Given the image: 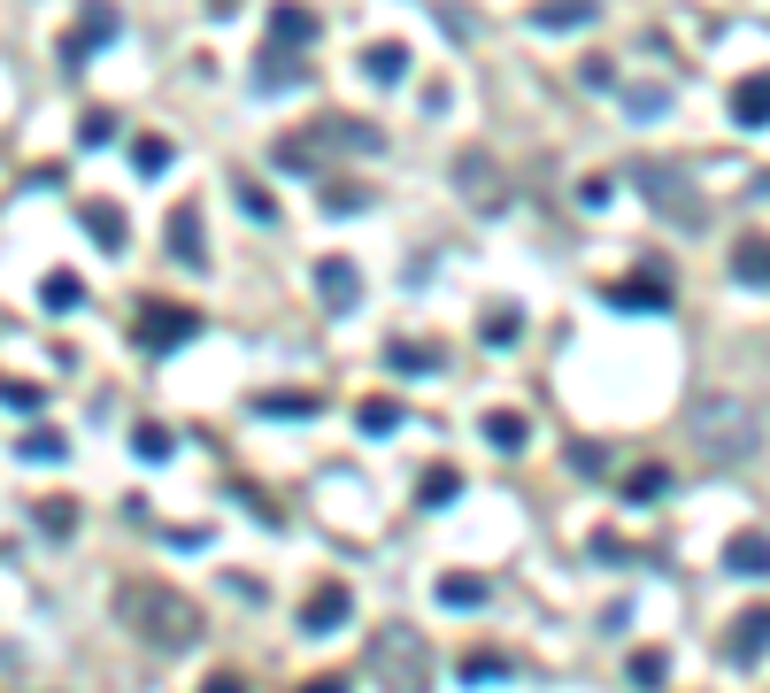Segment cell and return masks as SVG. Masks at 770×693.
Masks as SVG:
<instances>
[{
	"label": "cell",
	"instance_id": "f546056e",
	"mask_svg": "<svg viewBox=\"0 0 770 693\" xmlns=\"http://www.w3.org/2000/svg\"><path fill=\"white\" fill-rule=\"evenodd\" d=\"M509 671H516L509 655H493V648H478V655L462 663V686H485V679H509Z\"/></svg>",
	"mask_w": 770,
	"mask_h": 693
},
{
	"label": "cell",
	"instance_id": "603a6c76",
	"mask_svg": "<svg viewBox=\"0 0 770 693\" xmlns=\"http://www.w3.org/2000/svg\"><path fill=\"white\" fill-rule=\"evenodd\" d=\"M355 424H362V439H386V432H401V401H386V393H370V401L355 408Z\"/></svg>",
	"mask_w": 770,
	"mask_h": 693
},
{
	"label": "cell",
	"instance_id": "f1b7e54d",
	"mask_svg": "<svg viewBox=\"0 0 770 693\" xmlns=\"http://www.w3.org/2000/svg\"><path fill=\"white\" fill-rule=\"evenodd\" d=\"M232 193H239V208H247L255 224H278V200H270V185H255V177H239Z\"/></svg>",
	"mask_w": 770,
	"mask_h": 693
},
{
	"label": "cell",
	"instance_id": "7402d4cb",
	"mask_svg": "<svg viewBox=\"0 0 770 693\" xmlns=\"http://www.w3.org/2000/svg\"><path fill=\"white\" fill-rule=\"evenodd\" d=\"M85 231H93V247H109V255H124V216H116L109 200H85Z\"/></svg>",
	"mask_w": 770,
	"mask_h": 693
},
{
	"label": "cell",
	"instance_id": "6da1fadb",
	"mask_svg": "<svg viewBox=\"0 0 770 693\" xmlns=\"http://www.w3.org/2000/svg\"><path fill=\"white\" fill-rule=\"evenodd\" d=\"M686 439H694V455H701V463L740 470V463H756V455H763V416H756L748 401L709 393V401H694V408H686Z\"/></svg>",
	"mask_w": 770,
	"mask_h": 693
},
{
	"label": "cell",
	"instance_id": "ba28073f",
	"mask_svg": "<svg viewBox=\"0 0 770 693\" xmlns=\"http://www.w3.org/2000/svg\"><path fill=\"white\" fill-rule=\"evenodd\" d=\"M201 332V317L193 309H170V301H154V309H140V346L147 354H170V346H185Z\"/></svg>",
	"mask_w": 770,
	"mask_h": 693
},
{
	"label": "cell",
	"instance_id": "484cf974",
	"mask_svg": "<svg viewBox=\"0 0 770 693\" xmlns=\"http://www.w3.org/2000/svg\"><path fill=\"white\" fill-rule=\"evenodd\" d=\"M16 455H23V463H62V455H70V439H62V432H47V424H31V432L16 439Z\"/></svg>",
	"mask_w": 770,
	"mask_h": 693
},
{
	"label": "cell",
	"instance_id": "7a4b0ae2",
	"mask_svg": "<svg viewBox=\"0 0 770 693\" xmlns=\"http://www.w3.org/2000/svg\"><path fill=\"white\" fill-rule=\"evenodd\" d=\"M116 617H124V632H140L147 648H193V640H201V609H193L177 586H162V578L116 586Z\"/></svg>",
	"mask_w": 770,
	"mask_h": 693
},
{
	"label": "cell",
	"instance_id": "e0dca14e",
	"mask_svg": "<svg viewBox=\"0 0 770 693\" xmlns=\"http://www.w3.org/2000/svg\"><path fill=\"white\" fill-rule=\"evenodd\" d=\"M594 15H602V0H540V8H532L540 31H578V23H594Z\"/></svg>",
	"mask_w": 770,
	"mask_h": 693
},
{
	"label": "cell",
	"instance_id": "4dcf8cb0",
	"mask_svg": "<svg viewBox=\"0 0 770 693\" xmlns=\"http://www.w3.org/2000/svg\"><path fill=\"white\" fill-rule=\"evenodd\" d=\"M255 408H263V416H286V424H294V416H316V393H263Z\"/></svg>",
	"mask_w": 770,
	"mask_h": 693
},
{
	"label": "cell",
	"instance_id": "ab89813d",
	"mask_svg": "<svg viewBox=\"0 0 770 693\" xmlns=\"http://www.w3.org/2000/svg\"><path fill=\"white\" fill-rule=\"evenodd\" d=\"M571 463H578V478H609V470H602V463H609V455H602V447H594V439H578V447H571Z\"/></svg>",
	"mask_w": 770,
	"mask_h": 693
},
{
	"label": "cell",
	"instance_id": "ac0fdd59",
	"mask_svg": "<svg viewBox=\"0 0 770 693\" xmlns=\"http://www.w3.org/2000/svg\"><path fill=\"white\" fill-rule=\"evenodd\" d=\"M440 601H448V609H485V601H493V578H478V570H448V578H440Z\"/></svg>",
	"mask_w": 770,
	"mask_h": 693
},
{
	"label": "cell",
	"instance_id": "277c9868",
	"mask_svg": "<svg viewBox=\"0 0 770 693\" xmlns=\"http://www.w3.org/2000/svg\"><path fill=\"white\" fill-rule=\"evenodd\" d=\"M370 679L386 693H432V655H424L417 624H386L370 640Z\"/></svg>",
	"mask_w": 770,
	"mask_h": 693
},
{
	"label": "cell",
	"instance_id": "4316f807",
	"mask_svg": "<svg viewBox=\"0 0 770 693\" xmlns=\"http://www.w3.org/2000/svg\"><path fill=\"white\" fill-rule=\"evenodd\" d=\"M255 77H263V85H294V77H308V70L294 62V46H263V62H255Z\"/></svg>",
	"mask_w": 770,
	"mask_h": 693
},
{
	"label": "cell",
	"instance_id": "5b68a950",
	"mask_svg": "<svg viewBox=\"0 0 770 693\" xmlns=\"http://www.w3.org/2000/svg\"><path fill=\"white\" fill-rule=\"evenodd\" d=\"M632 185L655 200V216H670L678 231H701L709 224V200H701V185L686 170H670V163H632Z\"/></svg>",
	"mask_w": 770,
	"mask_h": 693
},
{
	"label": "cell",
	"instance_id": "9a60e30c",
	"mask_svg": "<svg viewBox=\"0 0 770 693\" xmlns=\"http://www.w3.org/2000/svg\"><path fill=\"white\" fill-rule=\"evenodd\" d=\"M170 255L177 262H208V239H201V208H170Z\"/></svg>",
	"mask_w": 770,
	"mask_h": 693
},
{
	"label": "cell",
	"instance_id": "3957f363",
	"mask_svg": "<svg viewBox=\"0 0 770 693\" xmlns=\"http://www.w3.org/2000/svg\"><path fill=\"white\" fill-rule=\"evenodd\" d=\"M324 147H339V155H378V147H386V132H378V124H362V116H316L308 132H294V139L278 147V170L316 177V170H324Z\"/></svg>",
	"mask_w": 770,
	"mask_h": 693
},
{
	"label": "cell",
	"instance_id": "44dd1931",
	"mask_svg": "<svg viewBox=\"0 0 770 693\" xmlns=\"http://www.w3.org/2000/svg\"><path fill=\"white\" fill-rule=\"evenodd\" d=\"M478 432H485V447H501V455H516V447H524V439H532V424H524V416H516V408H493V416H485V424H478Z\"/></svg>",
	"mask_w": 770,
	"mask_h": 693
},
{
	"label": "cell",
	"instance_id": "d4e9b609",
	"mask_svg": "<svg viewBox=\"0 0 770 693\" xmlns=\"http://www.w3.org/2000/svg\"><path fill=\"white\" fill-rule=\"evenodd\" d=\"M455 494H462V470H448V463H432V470L417 478V501H424V509H448Z\"/></svg>",
	"mask_w": 770,
	"mask_h": 693
},
{
	"label": "cell",
	"instance_id": "7c38bea8",
	"mask_svg": "<svg viewBox=\"0 0 770 693\" xmlns=\"http://www.w3.org/2000/svg\"><path fill=\"white\" fill-rule=\"evenodd\" d=\"M732 124H740V132H763V124H770V70L732 85Z\"/></svg>",
	"mask_w": 770,
	"mask_h": 693
},
{
	"label": "cell",
	"instance_id": "60d3db41",
	"mask_svg": "<svg viewBox=\"0 0 770 693\" xmlns=\"http://www.w3.org/2000/svg\"><path fill=\"white\" fill-rule=\"evenodd\" d=\"M109 132H116V116H101V108H93V116H85V132H78V139H85V147H101V139H109Z\"/></svg>",
	"mask_w": 770,
	"mask_h": 693
},
{
	"label": "cell",
	"instance_id": "f35d334b",
	"mask_svg": "<svg viewBox=\"0 0 770 693\" xmlns=\"http://www.w3.org/2000/svg\"><path fill=\"white\" fill-rule=\"evenodd\" d=\"M0 401H8V408H23V416H31V408H39V385H23V377H0Z\"/></svg>",
	"mask_w": 770,
	"mask_h": 693
},
{
	"label": "cell",
	"instance_id": "d590c367",
	"mask_svg": "<svg viewBox=\"0 0 770 693\" xmlns=\"http://www.w3.org/2000/svg\"><path fill=\"white\" fill-rule=\"evenodd\" d=\"M132 163H140L147 177H162V170H170V139H140V147H132Z\"/></svg>",
	"mask_w": 770,
	"mask_h": 693
},
{
	"label": "cell",
	"instance_id": "2e32d148",
	"mask_svg": "<svg viewBox=\"0 0 770 693\" xmlns=\"http://www.w3.org/2000/svg\"><path fill=\"white\" fill-rule=\"evenodd\" d=\"M732 278H740V286H756V293H770V239H763V231H748V239L732 247Z\"/></svg>",
	"mask_w": 770,
	"mask_h": 693
},
{
	"label": "cell",
	"instance_id": "836d02e7",
	"mask_svg": "<svg viewBox=\"0 0 770 693\" xmlns=\"http://www.w3.org/2000/svg\"><path fill=\"white\" fill-rule=\"evenodd\" d=\"M770 640V609H756V617H748V624H740V632H732V655H740V663H748V655H756V648H763Z\"/></svg>",
	"mask_w": 770,
	"mask_h": 693
},
{
	"label": "cell",
	"instance_id": "52a82bcc",
	"mask_svg": "<svg viewBox=\"0 0 770 693\" xmlns=\"http://www.w3.org/2000/svg\"><path fill=\"white\" fill-rule=\"evenodd\" d=\"M116 23H124V15H116V0H85L78 31L62 39V70H85V62H93V46H109V39H116Z\"/></svg>",
	"mask_w": 770,
	"mask_h": 693
},
{
	"label": "cell",
	"instance_id": "30bf717a",
	"mask_svg": "<svg viewBox=\"0 0 770 693\" xmlns=\"http://www.w3.org/2000/svg\"><path fill=\"white\" fill-rule=\"evenodd\" d=\"M355 286H362V278H355V262H347V255H324V262H316V293H324V309H331V317H347V309H355Z\"/></svg>",
	"mask_w": 770,
	"mask_h": 693
},
{
	"label": "cell",
	"instance_id": "9c48e42d",
	"mask_svg": "<svg viewBox=\"0 0 770 693\" xmlns=\"http://www.w3.org/2000/svg\"><path fill=\"white\" fill-rule=\"evenodd\" d=\"M347 617H355V593H347V586H316V593L301 601V632L308 640H331Z\"/></svg>",
	"mask_w": 770,
	"mask_h": 693
},
{
	"label": "cell",
	"instance_id": "1f68e13d",
	"mask_svg": "<svg viewBox=\"0 0 770 693\" xmlns=\"http://www.w3.org/2000/svg\"><path fill=\"white\" fill-rule=\"evenodd\" d=\"M31 517L47 524V531H54V539H70V531H78V501H54V494H47V501H39V509H31Z\"/></svg>",
	"mask_w": 770,
	"mask_h": 693
},
{
	"label": "cell",
	"instance_id": "b9f144b4",
	"mask_svg": "<svg viewBox=\"0 0 770 693\" xmlns=\"http://www.w3.org/2000/svg\"><path fill=\"white\" fill-rule=\"evenodd\" d=\"M201 693H247V686H239V671H216V679H208Z\"/></svg>",
	"mask_w": 770,
	"mask_h": 693
},
{
	"label": "cell",
	"instance_id": "e575fe53",
	"mask_svg": "<svg viewBox=\"0 0 770 693\" xmlns=\"http://www.w3.org/2000/svg\"><path fill=\"white\" fill-rule=\"evenodd\" d=\"M324 208H339V216H355V208H370V185H324Z\"/></svg>",
	"mask_w": 770,
	"mask_h": 693
},
{
	"label": "cell",
	"instance_id": "7bdbcfd3",
	"mask_svg": "<svg viewBox=\"0 0 770 693\" xmlns=\"http://www.w3.org/2000/svg\"><path fill=\"white\" fill-rule=\"evenodd\" d=\"M301 693H347V679H316V686H301Z\"/></svg>",
	"mask_w": 770,
	"mask_h": 693
},
{
	"label": "cell",
	"instance_id": "74e56055",
	"mask_svg": "<svg viewBox=\"0 0 770 693\" xmlns=\"http://www.w3.org/2000/svg\"><path fill=\"white\" fill-rule=\"evenodd\" d=\"M132 447H140L147 463H162V455H170V432H162V424H140V432H132Z\"/></svg>",
	"mask_w": 770,
	"mask_h": 693
},
{
	"label": "cell",
	"instance_id": "d6986e66",
	"mask_svg": "<svg viewBox=\"0 0 770 693\" xmlns=\"http://www.w3.org/2000/svg\"><path fill=\"white\" fill-rule=\"evenodd\" d=\"M78 301H85L78 270H47V278H39V309H47V317H70Z\"/></svg>",
	"mask_w": 770,
	"mask_h": 693
},
{
	"label": "cell",
	"instance_id": "8fae6325",
	"mask_svg": "<svg viewBox=\"0 0 770 693\" xmlns=\"http://www.w3.org/2000/svg\"><path fill=\"white\" fill-rule=\"evenodd\" d=\"M308 39H316V15H308L301 0H278V8H270V46H294V54H308Z\"/></svg>",
	"mask_w": 770,
	"mask_h": 693
},
{
	"label": "cell",
	"instance_id": "83f0119b",
	"mask_svg": "<svg viewBox=\"0 0 770 693\" xmlns=\"http://www.w3.org/2000/svg\"><path fill=\"white\" fill-rule=\"evenodd\" d=\"M663 108H670V93H663V85H639V93H624V116H632V124H655Z\"/></svg>",
	"mask_w": 770,
	"mask_h": 693
},
{
	"label": "cell",
	"instance_id": "4fadbf2b",
	"mask_svg": "<svg viewBox=\"0 0 770 693\" xmlns=\"http://www.w3.org/2000/svg\"><path fill=\"white\" fill-rule=\"evenodd\" d=\"M602 301H609V309H639V317L670 309V293H663L655 278H616V286H602Z\"/></svg>",
	"mask_w": 770,
	"mask_h": 693
},
{
	"label": "cell",
	"instance_id": "8d00e7d4",
	"mask_svg": "<svg viewBox=\"0 0 770 693\" xmlns=\"http://www.w3.org/2000/svg\"><path fill=\"white\" fill-rule=\"evenodd\" d=\"M516 332H524V317H516L509 301H501V309H485V340H516Z\"/></svg>",
	"mask_w": 770,
	"mask_h": 693
},
{
	"label": "cell",
	"instance_id": "ffe728a7",
	"mask_svg": "<svg viewBox=\"0 0 770 693\" xmlns=\"http://www.w3.org/2000/svg\"><path fill=\"white\" fill-rule=\"evenodd\" d=\"M362 77H378V85H393V77H409V46H401V39H378V46L362 54Z\"/></svg>",
	"mask_w": 770,
	"mask_h": 693
},
{
	"label": "cell",
	"instance_id": "8992f818",
	"mask_svg": "<svg viewBox=\"0 0 770 693\" xmlns=\"http://www.w3.org/2000/svg\"><path fill=\"white\" fill-rule=\"evenodd\" d=\"M455 185L470 208H509V170L485 155V147H462L455 155Z\"/></svg>",
	"mask_w": 770,
	"mask_h": 693
},
{
	"label": "cell",
	"instance_id": "cb8c5ba5",
	"mask_svg": "<svg viewBox=\"0 0 770 693\" xmlns=\"http://www.w3.org/2000/svg\"><path fill=\"white\" fill-rule=\"evenodd\" d=\"M386 362H393V370H401V377H432V370H440V346L393 340V346H386Z\"/></svg>",
	"mask_w": 770,
	"mask_h": 693
},
{
	"label": "cell",
	"instance_id": "d6a6232c",
	"mask_svg": "<svg viewBox=\"0 0 770 693\" xmlns=\"http://www.w3.org/2000/svg\"><path fill=\"white\" fill-rule=\"evenodd\" d=\"M663 486H670V470H663V463H639L624 494H632V501H663Z\"/></svg>",
	"mask_w": 770,
	"mask_h": 693
},
{
	"label": "cell",
	"instance_id": "5bb4252c",
	"mask_svg": "<svg viewBox=\"0 0 770 693\" xmlns=\"http://www.w3.org/2000/svg\"><path fill=\"white\" fill-rule=\"evenodd\" d=\"M725 570H732V578H770V539H763V531L725 539Z\"/></svg>",
	"mask_w": 770,
	"mask_h": 693
}]
</instances>
